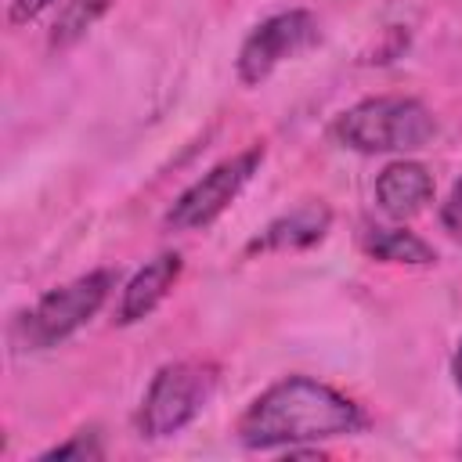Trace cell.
Listing matches in <instances>:
<instances>
[{
    "mask_svg": "<svg viewBox=\"0 0 462 462\" xmlns=\"http://www.w3.org/2000/svg\"><path fill=\"white\" fill-rule=\"evenodd\" d=\"M365 411L328 383L310 375H289L267 386L238 419V440L253 451L296 448L307 440H332L357 433Z\"/></svg>",
    "mask_w": 462,
    "mask_h": 462,
    "instance_id": "6da1fadb",
    "label": "cell"
},
{
    "mask_svg": "<svg viewBox=\"0 0 462 462\" xmlns=\"http://www.w3.org/2000/svg\"><path fill=\"white\" fill-rule=\"evenodd\" d=\"M332 134L339 144L365 155L419 152L433 141L437 119L415 97H365L336 119Z\"/></svg>",
    "mask_w": 462,
    "mask_h": 462,
    "instance_id": "7a4b0ae2",
    "label": "cell"
},
{
    "mask_svg": "<svg viewBox=\"0 0 462 462\" xmlns=\"http://www.w3.org/2000/svg\"><path fill=\"white\" fill-rule=\"evenodd\" d=\"M213 386H217V368L206 361H173L159 368L144 390L137 411V433L148 440L180 433L206 408Z\"/></svg>",
    "mask_w": 462,
    "mask_h": 462,
    "instance_id": "3957f363",
    "label": "cell"
},
{
    "mask_svg": "<svg viewBox=\"0 0 462 462\" xmlns=\"http://www.w3.org/2000/svg\"><path fill=\"white\" fill-rule=\"evenodd\" d=\"M112 282H116L112 271H90V274H83L69 285H58V289L43 292L36 300V307L22 318L25 343L43 350V346H54V343L69 339L76 328H83L101 310V303L112 292Z\"/></svg>",
    "mask_w": 462,
    "mask_h": 462,
    "instance_id": "277c9868",
    "label": "cell"
},
{
    "mask_svg": "<svg viewBox=\"0 0 462 462\" xmlns=\"http://www.w3.org/2000/svg\"><path fill=\"white\" fill-rule=\"evenodd\" d=\"M260 162H263V148L260 144H253V148L217 162L209 173H202L191 188H184L177 195V202L166 213V227H173V231H199V227L213 224L238 199V191L253 180Z\"/></svg>",
    "mask_w": 462,
    "mask_h": 462,
    "instance_id": "5b68a950",
    "label": "cell"
},
{
    "mask_svg": "<svg viewBox=\"0 0 462 462\" xmlns=\"http://www.w3.org/2000/svg\"><path fill=\"white\" fill-rule=\"evenodd\" d=\"M318 43V18L310 11H282L263 18L238 51V79L245 87L263 83L285 58L303 54Z\"/></svg>",
    "mask_w": 462,
    "mask_h": 462,
    "instance_id": "8992f818",
    "label": "cell"
},
{
    "mask_svg": "<svg viewBox=\"0 0 462 462\" xmlns=\"http://www.w3.org/2000/svg\"><path fill=\"white\" fill-rule=\"evenodd\" d=\"M430 199H433V173L422 162L397 159L375 177V202L393 220H408L422 213Z\"/></svg>",
    "mask_w": 462,
    "mask_h": 462,
    "instance_id": "52a82bcc",
    "label": "cell"
},
{
    "mask_svg": "<svg viewBox=\"0 0 462 462\" xmlns=\"http://www.w3.org/2000/svg\"><path fill=\"white\" fill-rule=\"evenodd\" d=\"M332 224V209L325 202H303L296 209H289L285 217L271 220L253 242L249 253H289V249H307L314 242L325 238Z\"/></svg>",
    "mask_w": 462,
    "mask_h": 462,
    "instance_id": "ba28073f",
    "label": "cell"
},
{
    "mask_svg": "<svg viewBox=\"0 0 462 462\" xmlns=\"http://www.w3.org/2000/svg\"><path fill=\"white\" fill-rule=\"evenodd\" d=\"M180 278V256L177 253H159L155 260H148L123 289L119 296V310H116V321L119 325H134L141 318H148L162 300L166 292L173 289V282Z\"/></svg>",
    "mask_w": 462,
    "mask_h": 462,
    "instance_id": "9c48e42d",
    "label": "cell"
},
{
    "mask_svg": "<svg viewBox=\"0 0 462 462\" xmlns=\"http://www.w3.org/2000/svg\"><path fill=\"white\" fill-rule=\"evenodd\" d=\"M365 253L383 260V263H411V267H426L437 260L433 245L422 242L415 231H404V227H372L365 231L361 238Z\"/></svg>",
    "mask_w": 462,
    "mask_h": 462,
    "instance_id": "30bf717a",
    "label": "cell"
},
{
    "mask_svg": "<svg viewBox=\"0 0 462 462\" xmlns=\"http://www.w3.org/2000/svg\"><path fill=\"white\" fill-rule=\"evenodd\" d=\"M116 0H65V7L54 18L51 29V47H72Z\"/></svg>",
    "mask_w": 462,
    "mask_h": 462,
    "instance_id": "8fae6325",
    "label": "cell"
},
{
    "mask_svg": "<svg viewBox=\"0 0 462 462\" xmlns=\"http://www.w3.org/2000/svg\"><path fill=\"white\" fill-rule=\"evenodd\" d=\"M40 458H101V437L97 430H79L72 440L43 451Z\"/></svg>",
    "mask_w": 462,
    "mask_h": 462,
    "instance_id": "7c38bea8",
    "label": "cell"
},
{
    "mask_svg": "<svg viewBox=\"0 0 462 462\" xmlns=\"http://www.w3.org/2000/svg\"><path fill=\"white\" fill-rule=\"evenodd\" d=\"M440 224H444L451 235H462V177L455 180L451 195H448L444 206H440Z\"/></svg>",
    "mask_w": 462,
    "mask_h": 462,
    "instance_id": "4fadbf2b",
    "label": "cell"
},
{
    "mask_svg": "<svg viewBox=\"0 0 462 462\" xmlns=\"http://www.w3.org/2000/svg\"><path fill=\"white\" fill-rule=\"evenodd\" d=\"M54 0H11V7H7V22L11 25H25V22H32L40 11H47Z\"/></svg>",
    "mask_w": 462,
    "mask_h": 462,
    "instance_id": "5bb4252c",
    "label": "cell"
},
{
    "mask_svg": "<svg viewBox=\"0 0 462 462\" xmlns=\"http://www.w3.org/2000/svg\"><path fill=\"white\" fill-rule=\"evenodd\" d=\"M451 375H455V383L462 386V343H458V350H455V357H451Z\"/></svg>",
    "mask_w": 462,
    "mask_h": 462,
    "instance_id": "9a60e30c",
    "label": "cell"
}]
</instances>
